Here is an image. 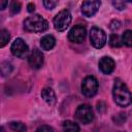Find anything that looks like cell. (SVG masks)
Listing matches in <instances>:
<instances>
[{
  "label": "cell",
  "mask_w": 132,
  "mask_h": 132,
  "mask_svg": "<svg viewBox=\"0 0 132 132\" xmlns=\"http://www.w3.org/2000/svg\"><path fill=\"white\" fill-rule=\"evenodd\" d=\"M58 2L59 0H43V5L46 9H54Z\"/></svg>",
  "instance_id": "obj_20"
},
{
  "label": "cell",
  "mask_w": 132,
  "mask_h": 132,
  "mask_svg": "<svg viewBox=\"0 0 132 132\" xmlns=\"http://www.w3.org/2000/svg\"><path fill=\"white\" fill-rule=\"evenodd\" d=\"M9 38H10L9 32L6 29H2L0 31V47H3L9 41Z\"/></svg>",
  "instance_id": "obj_17"
},
{
  "label": "cell",
  "mask_w": 132,
  "mask_h": 132,
  "mask_svg": "<svg viewBox=\"0 0 132 132\" xmlns=\"http://www.w3.org/2000/svg\"><path fill=\"white\" fill-rule=\"evenodd\" d=\"M116 67L114 61L110 57H102L99 61V69L104 74H110Z\"/></svg>",
  "instance_id": "obj_11"
},
{
  "label": "cell",
  "mask_w": 132,
  "mask_h": 132,
  "mask_svg": "<svg viewBox=\"0 0 132 132\" xmlns=\"http://www.w3.org/2000/svg\"><path fill=\"white\" fill-rule=\"evenodd\" d=\"M97 91H98V81H97V79L92 75H89V76L85 77L82 82H81V92H82V94L87 97H93V96L96 95Z\"/></svg>",
  "instance_id": "obj_6"
},
{
  "label": "cell",
  "mask_w": 132,
  "mask_h": 132,
  "mask_svg": "<svg viewBox=\"0 0 132 132\" xmlns=\"http://www.w3.org/2000/svg\"><path fill=\"white\" fill-rule=\"evenodd\" d=\"M11 53L18 58H25L29 53V47L22 38H16L11 44Z\"/></svg>",
  "instance_id": "obj_8"
},
{
  "label": "cell",
  "mask_w": 132,
  "mask_h": 132,
  "mask_svg": "<svg viewBox=\"0 0 132 132\" xmlns=\"http://www.w3.org/2000/svg\"><path fill=\"white\" fill-rule=\"evenodd\" d=\"M41 97L42 99L50 105L54 104L56 102V95L52 88H44L41 91Z\"/></svg>",
  "instance_id": "obj_12"
},
{
  "label": "cell",
  "mask_w": 132,
  "mask_h": 132,
  "mask_svg": "<svg viewBox=\"0 0 132 132\" xmlns=\"http://www.w3.org/2000/svg\"><path fill=\"white\" fill-rule=\"evenodd\" d=\"M27 10H28V12H33L35 10V5L33 3H29L27 5Z\"/></svg>",
  "instance_id": "obj_25"
},
{
  "label": "cell",
  "mask_w": 132,
  "mask_h": 132,
  "mask_svg": "<svg viewBox=\"0 0 132 132\" xmlns=\"http://www.w3.org/2000/svg\"><path fill=\"white\" fill-rule=\"evenodd\" d=\"M9 128L12 131H19V132H25L27 130V127L25 126V124H23L21 122H11V123H9Z\"/></svg>",
  "instance_id": "obj_18"
},
{
  "label": "cell",
  "mask_w": 132,
  "mask_h": 132,
  "mask_svg": "<svg viewBox=\"0 0 132 132\" xmlns=\"http://www.w3.org/2000/svg\"><path fill=\"white\" fill-rule=\"evenodd\" d=\"M75 118L82 124H89L94 120V112L90 105L81 104L75 110Z\"/></svg>",
  "instance_id": "obj_4"
},
{
  "label": "cell",
  "mask_w": 132,
  "mask_h": 132,
  "mask_svg": "<svg viewBox=\"0 0 132 132\" xmlns=\"http://www.w3.org/2000/svg\"><path fill=\"white\" fill-rule=\"evenodd\" d=\"M112 96L114 102L119 106L125 107L132 103V93L129 91L125 82L120 78L114 79V84L112 88Z\"/></svg>",
  "instance_id": "obj_1"
},
{
  "label": "cell",
  "mask_w": 132,
  "mask_h": 132,
  "mask_svg": "<svg viewBox=\"0 0 132 132\" xmlns=\"http://www.w3.org/2000/svg\"><path fill=\"white\" fill-rule=\"evenodd\" d=\"M100 0H84L81 4V12L85 16H93L100 7Z\"/></svg>",
  "instance_id": "obj_9"
},
{
  "label": "cell",
  "mask_w": 132,
  "mask_h": 132,
  "mask_svg": "<svg viewBox=\"0 0 132 132\" xmlns=\"http://www.w3.org/2000/svg\"><path fill=\"white\" fill-rule=\"evenodd\" d=\"M122 42L126 46H132V31L127 30L122 35Z\"/></svg>",
  "instance_id": "obj_16"
},
{
  "label": "cell",
  "mask_w": 132,
  "mask_h": 132,
  "mask_svg": "<svg viewBox=\"0 0 132 132\" xmlns=\"http://www.w3.org/2000/svg\"><path fill=\"white\" fill-rule=\"evenodd\" d=\"M90 42L95 48H101L106 43L105 32L97 27H94L90 31Z\"/></svg>",
  "instance_id": "obj_5"
},
{
  "label": "cell",
  "mask_w": 132,
  "mask_h": 132,
  "mask_svg": "<svg viewBox=\"0 0 132 132\" xmlns=\"http://www.w3.org/2000/svg\"><path fill=\"white\" fill-rule=\"evenodd\" d=\"M1 1V10L5 9L7 4H8V0H0Z\"/></svg>",
  "instance_id": "obj_26"
},
{
  "label": "cell",
  "mask_w": 132,
  "mask_h": 132,
  "mask_svg": "<svg viewBox=\"0 0 132 132\" xmlns=\"http://www.w3.org/2000/svg\"><path fill=\"white\" fill-rule=\"evenodd\" d=\"M71 23V14L67 9H63L54 18V27L57 31H65Z\"/></svg>",
  "instance_id": "obj_3"
},
{
  "label": "cell",
  "mask_w": 132,
  "mask_h": 132,
  "mask_svg": "<svg viewBox=\"0 0 132 132\" xmlns=\"http://www.w3.org/2000/svg\"><path fill=\"white\" fill-rule=\"evenodd\" d=\"M40 45L43 50L50 51L56 45V39L53 35H45L40 40Z\"/></svg>",
  "instance_id": "obj_13"
},
{
  "label": "cell",
  "mask_w": 132,
  "mask_h": 132,
  "mask_svg": "<svg viewBox=\"0 0 132 132\" xmlns=\"http://www.w3.org/2000/svg\"><path fill=\"white\" fill-rule=\"evenodd\" d=\"M63 129L65 131H71V132H77L79 131V127L76 123L72 121H65L63 122Z\"/></svg>",
  "instance_id": "obj_14"
},
{
  "label": "cell",
  "mask_w": 132,
  "mask_h": 132,
  "mask_svg": "<svg viewBox=\"0 0 132 132\" xmlns=\"http://www.w3.org/2000/svg\"><path fill=\"white\" fill-rule=\"evenodd\" d=\"M24 28L27 31L33 32V33L44 32L48 28V23L41 15H39V14H33V15L27 18L24 21Z\"/></svg>",
  "instance_id": "obj_2"
},
{
  "label": "cell",
  "mask_w": 132,
  "mask_h": 132,
  "mask_svg": "<svg viewBox=\"0 0 132 132\" xmlns=\"http://www.w3.org/2000/svg\"><path fill=\"white\" fill-rule=\"evenodd\" d=\"M125 120H126V116H125V113H119L118 116H116V117L113 118V121H114L118 125L123 124V123L125 122Z\"/></svg>",
  "instance_id": "obj_22"
},
{
  "label": "cell",
  "mask_w": 132,
  "mask_h": 132,
  "mask_svg": "<svg viewBox=\"0 0 132 132\" xmlns=\"http://www.w3.org/2000/svg\"><path fill=\"white\" fill-rule=\"evenodd\" d=\"M112 4L118 10H123L126 7L125 0H112Z\"/></svg>",
  "instance_id": "obj_21"
},
{
  "label": "cell",
  "mask_w": 132,
  "mask_h": 132,
  "mask_svg": "<svg viewBox=\"0 0 132 132\" xmlns=\"http://www.w3.org/2000/svg\"><path fill=\"white\" fill-rule=\"evenodd\" d=\"M28 63L31 66V68L39 69L43 65V55H42V53L39 50L34 48L28 57Z\"/></svg>",
  "instance_id": "obj_10"
},
{
  "label": "cell",
  "mask_w": 132,
  "mask_h": 132,
  "mask_svg": "<svg viewBox=\"0 0 132 132\" xmlns=\"http://www.w3.org/2000/svg\"><path fill=\"white\" fill-rule=\"evenodd\" d=\"M37 131H47V132H50V131H54V129L50 126L43 125V126H40L39 128H37Z\"/></svg>",
  "instance_id": "obj_24"
},
{
  "label": "cell",
  "mask_w": 132,
  "mask_h": 132,
  "mask_svg": "<svg viewBox=\"0 0 132 132\" xmlns=\"http://www.w3.org/2000/svg\"><path fill=\"white\" fill-rule=\"evenodd\" d=\"M108 42H109L110 46H112V47H120L123 44L122 38L118 34H111L109 36V41Z\"/></svg>",
  "instance_id": "obj_15"
},
{
  "label": "cell",
  "mask_w": 132,
  "mask_h": 132,
  "mask_svg": "<svg viewBox=\"0 0 132 132\" xmlns=\"http://www.w3.org/2000/svg\"><path fill=\"white\" fill-rule=\"evenodd\" d=\"M20 10H21V3L16 0H14L12 2V4L10 5V13L11 14H16V13L20 12Z\"/></svg>",
  "instance_id": "obj_19"
},
{
  "label": "cell",
  "mask_w": 132,
  "mask_h": 132,
  "mask_svg": "<svg viewBox=\"0 0 132 132\" xmlns=\"http://www.w3.org/2000/svg\"><path fill=\"white\" fill-rule=\"evenodd\" d=\"M121 27V23L118 21V20H112L111 22H110V24H109V28L111 29V30H118L119 28Z\"/></svg>",
  "instance_id": "obj_23"
},
{
  "label": "cell",
  "mask_w": 132,
  "mask_h": 132,
  "mask_svg": "<svg viewBox=\"0 0 132 132\" xmlns=\"http://www.w3.org/2000/svg\"><path fill=\"white\" fill-rule=\"evenodd\" d=\"M127 1H129V2H131V3H132V0H127Z\"/></svg>",
  "instance_id": "obj_27"
},
{
  "label": "cell",
  "mask_w": 132,
  "mask_h": 132,
  "mask_svg": "<svg viewBox=\"0 0 132 132\" xmlns=\"http://www.w3.org/2000/svg\"><path fill=\"white\" fill-rule=\"evenodd\" d=\"M87 35V30L86 27L82 25H76L74 26L68 33V39L71 42L74 43H80L85 40Z\"/></svg>",
  "instance_id": "obj_7"
}]
</instances>
